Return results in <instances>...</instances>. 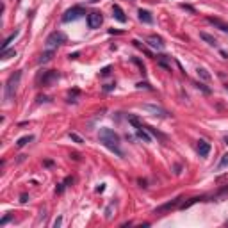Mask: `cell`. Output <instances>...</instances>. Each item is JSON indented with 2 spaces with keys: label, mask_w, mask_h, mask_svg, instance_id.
<instances>
[{
  "label": "cell",
  "mask_w": 228,
  "mask_h": 228,
  "mask_svg": "<svg viewBox=\"0 0 228 228\" xmlns=\"http://www.w3.org/2000/svg\"><path fill=\"white\" fill-rule=\"evenodd\" d=\"M11 219H13V216H9V214H7V216H4L2 219H0V226H4V225H6V223H9Z\"/></svg>",
  "instance_id": "obj_24"
},
{
  "label": "cell",
  "mask_w": 228,
  "mask_h": 228,
  "mask_svg": "<svg viewBox=\"0 0 228 228\" xmlns=\"http://www.w3.org/2000/svg\"><path fill=\"white\" fill-rule=\"evenodd\" d=\"M180 196L178 198H175V200H171V201H167V203H164V205H161V207H157L155 209V212H164V210H169V209H173V207H177L178 203H180Z\"/></svg>",
  "instance_id": "obj_12"
},
{
  "label": "cell",
  "mask_w": 228,
  "mask_h": 228,
  "mask_svg": "<svg viewBox=\"0 0 228 228\" xmlns=\"http://www.w3.org/2000/svg\"><path fill=\"white\" fill-rule=\"evenodd\" d=\"M86 11H84L82 7H72V9H68L64 14H62V22L68 23V22H73V20H78L80 16H84Z\"/></svg>",
  "instance_id": "obj_5"
},
{
  "label": "cell",
  "mask_w": 228,
  "mask_h": 228,
  "mask_svg": "<svg viewBox=\"0 0 228 228\" xmlns=\"http://www.w3.org/2000/svg\"><path fill=\"white\" fill-rule=\"evenodd\" d=\"M16 36H18V30H14V34H11V36H9V38L4 41V43H2V52L7 50V46L11 45V41H14V38H16Z\"/></svg>",
  "instance_id": "obj_18"
},
{
  "label": "cell",
  "mask_w": 228,
  "mask_h": 228,
  "mask_svg": "<svg viewBox=\"0 0 228 228\" xmlns=\"http://www.w3.org/2000/svg\"><path fill=\"white\" fill-rule=\"evenodd\" d=\"M32 139H34L32 135H23V137H20V139L16 141V146H18V148H23V146L27 145V143H30Z\"/></svg>",
  "instance_id": "obj_17"
},
{
  "label": "cell",
  "mask_w": 228,
  "mask_h": 228,
  "mask_svg": "<svg viewBox=\"0 0 228 228\" xmlns=\"http://www.w3.org/2000/svg\"><path fill=\"white\" fill-rule=\"evenodd\" d=\"M228 166V153H225V155L221 157V161H219V164H217V169H223V167Z\"/></svg>",
  "instance_id": "obj_20"
},
{
  "label": "cell",
  "mask_w": 228,
  "mask_h": 228,
  "mask_svg": "<svg viewBox=\"0 0 228 228\" xmlns=\"http://www.w3.org/2000/svg\"><path fill=\"white\" fill-rule=\"evenodd\" d=\"M200 200H201V198H191L189 201H185L184 205H182V209H187V207H191L193 203H196V201H200Z\"/></svg>",
  "instance_id": "obj_22"
},
{
  "label": "cell",
  "mask_w": 228,
  "mask_h": 228,
  "mask_svg": "<svg viewBox=\"0 0 228 228\" xmlns=\"http://www.w3.org/2000/svg\"><path fill=\"white\" fill-rule=\"evenodd\" d=\"M109 73H111V66H105L103 70H102V73H100V75H102V77H107Z\"/></svg>",
  "instance_id": "obj_28"
},
{
  "label": "cell",
  "mask_w": 228,
  "mask_h": 228,
  "mask_svg": "<svg viewBox=\"0 0 228 228\" xmlns=\"http://www.w3.org/2000/svg\"><path fill=\"white\" fill-rule=\"evenodd\" d=\"M209 22H210L212 25H216L217 29H221L223 32H228V25H225V23H223V22H219L217 18H209Z\"/></svg>",
  "instance_id": "obj_15"
},
{
  "label": "cell",
  "mask_w": 228,
  "mask_h": 228,
  "mask_svg": "<svg viewBox=\"0 0 228 228\" xmlns=\"http://www.w3.org/2000/svg\"><path fill=\"white\" fill-rule=\"evenodd\" d=\"M137 87H139V89H143V87H145V89H151V86L148 82H139V84H137Z\"/></svg>",
  "instance_id": "obj_27"
},
{
  "label": "cell",
  "mask_w": 228,
  "mask_h": 228,
  "mask_svg": "<svg viewBox=\"0 0 228 228\" xmlns=\"http://www.w3.org/2000/svg\"><path fill=\"white\" fill-rule=\"evenodd\" d=\"M196 72H198V77L200 78H203V80H210V73L207 72L205 68H198Z\"/></svg>",
  "instance_id": "obj_19"
},
{
  "label": "cell",
  "mask_w": 228,
  "mask_h": 228,
  "mask_svg": "<svg viewBox=\"0 0 228 228\" xmlns=\"http://www.w3.org/2000/svg\"><path fill=\"white\" fill-rule=\"evenodd\" d=\"M52 57H54V50H46V52H43L41 54V57H39V62L43 64V62H48V61H52Z\"/></svg>",
  "instance_id": "obj_16"
},
{
  "label": "cell",
  "mask_w": 228,
  "mask_h": 228,
  "mask_svg": "<svg viewBox=\"0 0 228 228\" xmlns=\"http://www.w3.org/2000/svg\"><path fill=\"white\" fill-rule=\"evenodd\" d=\"M14 56H16L14 50H4L2 52V59H9V57H14Z\"/></svg>",
  "instance_id": "obj_21"
},
{
  "label": "cell",
  "mask_w": 228,
  "mask_h": 228,
  "mask_svg": "<svg viewBox=\"0 0 228 228\" xmlns=\"http://www.w3.org/2000/svg\"><path fill=\"white\" fill-rule=\"evenodd\" d=\"M200 38L203 39V41H205V43H209L210 45V46H217V41L214 38H212V36H209V34L207 32H200Z\"/></svg>",
  "instance_id": "obj_14"
},
{
  "label": "cell",
  "mask_w": 228,
  "mask_h": 228,
  "mask_svg": "<svg viewBox=\"0 0 228 228\" xmlns=\"http://www.w3.org/2000/svg\"><path fill=\"white\" fill-rule=\"evenodd\" d=\"M128 121L134 125V128H135V132H137V137H139V139H143L145 143H151V137H150V134L146 132V127L141 125L137 118H135V116H128Z\"/></svg>",
  "instance_id": "obj_3"
},
{
  "label": "cell",
  "mask_w": 228,
  "mask_h": 228,
  "mask_svg": "<svg viewBox=\"0 0 228 228\" xmlns=\"http://www.w3.org/2000/svg\"><path fill=\"white\" fill-rule=\"evenodd\" d=\"M91 2H98V0H91Z\"/></svg>",
  "instance_id": "obj_36"
},
{
  "label": "cell",
  "mask_w": 228,
  "mask_h": 228,
  "mask_svg": "<svg viewBox=\"0 0 228 228\" xmlns=\"http://www.w3.org/2000/svg\"><path fill=\"white\" fill-rule=\"evenodd\" d=\"M20 201H22V203H27V201H29V196L27 194H22V196H20Z\"/></svg>",
  "instance_id": "obj_31"
},
{
  "label": "cell",
  "mask_w": 228,
  "mask_h": 228,
  "mask_svg": "<svg viewBox=\"0 0 228 228\" xmlns=\"http://www.w3.org/2000/svg\"><path fill=\"white\" fill-rule=\"evenodd\" d=\"M180 7H182V9H185V11H189V13H194V7L187 6V4H180Z\"/></svg>",
  "instance_id": "obj_29"
},
{
  "label": "cell",
  "mask_w": 228,
  "mask_h": 228,
  "mask_svg": "<svg viewBox=\"0 0 228 228\" xmlns=\"http://www.w3.org/2000/svg\"><path fill=\"white\" fill-rule=\"evenodd\" d=\"M226 89H228V84H226Z\"/></svg>",
  "instance_id": "obj_37"
},
{
  "label": "cell",
  "mask_w": 228,
  "mask_h": 228,
  "mask_svg": "<svg viewBox=\"0 0 228 228\" xmlns=\"http://www.w3.org/2000/svg\"><path fill=\"white\" fill-rule=\"evenodd\" d=\"M102 22H103L102 13L93 11V13H89V14H87V25H89V29H100Z\"/></svg>",
  "instance_id": "obj_6"
},
{
  "label": "cell",
  "mask_w": 228,
  "mask_h": 228,
  "mask_svg": "<svg viewBox=\"0 0 228 228\" xmlns=\"http://www.w3.org/2000/svg\"><path fill=\"white\" fill-rule=\"evenodd\" d=\"M61 221H62V219H61V217H57V219H56V221H54V226H61Z\"/></svg>",
  "instance_id": "obj_32"
},
{
  "label": "cell",
  "mask_w": 228,
  "mask_h": 228,
  "mask_svg": "<svg viewBox=\"0 0 228 228\" xmlns=\"http://www.w3.org/2000/svg\"><path fill=\"white\" fill-rule=\"evenodd\" d=\"M20 78H22V72H14L9 77L6 84V100L11 102L14 98V93H16V87H18V82H20Z\"/></svg>",
  "instance_id": "obj_2"
},
{
  "label": "cell",
  "mask_w": 228,
  "mask_h": 228,
  "mask_svg": "<svg viewBox=\"0 0 228 228\" xmlns=\"http://www.w3.org/2000/svg\"><path fill=\"white\" fill-rule=\"evenodd\" d=\"M132 61H134V62H135V64H137V66H139V68H141V72H143V73H145V64H143V62H141V61H139V59H135V57H134V59H132Z\"/></svg>",
  "instance_id": "obj_26"
},
{
  "label": "cell",
  "mask_w": 228,
  "mask_h": 228,
  "mask_svg": "<svg viewBox=\"0 0 228 228\" xmlns=\"http://www.w3.org/2000/svg\"><path fill=\"white\" fill-rule=\"evenodd\" d=\"M196 87H198V89H201L203 93H210V89H209V87H205V86H203L201 82H198V84H196Z\"/></svg>",
  "instance_id": "obj_25"
},
{
  "label": "cell",
  "mask_w": 228,
  "mask_h": 228,
  "mask_svg": "<svg viewBox=\"0 0 228 228\" xmlns=\"http://www.w3.org/2000/svg\"><path fill=\"white\" fill-rule=\"evenodd\" d=\"M64 43H66V34L61 32V30H56L46 38V46L48 48H54V46H59V45H64Z\"/></svg>",
  "instance_id": "obj_4"
},
{
  "label": "cell",
  "mask_w": 228,
  "mask_h": 228,
  "mask_svg": "<svg viewBox=\"0 0 228 228\" xmlns=\"http://www.w3.org/2000/svg\"><path fill=\"white\" fill-rule=\"evenodd\" d=\"M198 153H200V157H207L210 153V145H209L205 139L198 141Z\"/></svg>",
  "instance_id": "obj_9"
},
{
  "label": "cell",
  "mask_w": 228,
  "mask_h": 228,
  "mask_svg": "<svg viewBox=\"0 0 228 228\" xmlns=\"http://www.w3.org/2000/svg\"><path fill=\"white\" fill-rule=\"evenodd\" d=\"M141 109H145V111L151 112L153 116H159V118H166L167 116V112L162 109V107L159 105H151V103H145V105H141Z\"/></svg>",
  "instance_id": "obj_7"
},
{
  "label": "cell",
  "mask_w": 228,
  "mask_h": 228,
  "mask_svg": "<svg viewBox=\"0 0 228 228\" xmlns=\"http://www.w3.org/2000/svg\"><path fill=\"white\" fill-rule=\"evenodd\" d=\"M78 57V52H75V54H70V59H77Z\"/></svg>",
  "instance_id": "obj_34"
},
{
  "label": "cell",
  "mask_w": 228,
  "mask_h": 228,
  "mask_svg": "<svg viewBox=\"0 0 228 228\" xmlns=\"http://www.w3.org/2000/svg\"><path fill=\"white\" fill-rule=\"evenodd\" d=\"M112 16L116 18L118 22H121V23L127 22V16H125V13H123V9L118 6V4H116V6H112Z\"/></svg>",
  "instance_id": "obj_10"
},
{
  "label": "cell",
  "mask_w": 228,
  "mask_h": 228,
  "mask_svg": "<svg viewBox=\"0 0 228 228\" xmlns=\"http://www.w3.org/2000/svg\"><path fill=\"white\" fill-rule=\"evenodd\" d=\"M98 139L103 146H107L111 151H114L116 155L119 157H125L123 150L119 148V135H118L112 128H100V132H98Z\"/></svg>",
  "instance_id": "obj_1"
},
{
  "label": "cell",
  "mask_w": 228,
  "mask_h": 228,
  "mask_svg": "<svg viewBox=\"0 0 228 228\" xmlns=\"http://www.w3.org/2000/svg\"><path fill=\"white\" fill-rule=\"evenodd\" d=\"M148 46L155 48V50H162V48H164V43H162L161 38H157V36H150V38H148Z\"/></svg>",
  "instance_id": "obj_11"
},
{
  "label": "cell",
  "mask_w": 228,
  "mask_h": 228,
  "mask_svg": "<svg viewBox=\"0 0 228 228\" xmlns=\"http://www.w3.org/2000/svg\"><path fill=\"white\" fill-rule=\"evenodd\" d=\"M64 187H66V184H59V185H57V194H61V193H62V191H64Z\"/></svg>",
  "instance_id": "obj_30"
},
{
  "label": "cell",
  "mask_w": 228,
  "mask_h": 228,
  "mask_svg": "<svg viewBox=\"0 0 228 228\" xmlns=\"http://www.w3.org/2000/svg\"><path fill=\"white\" fill-rule=\"evenodd\" d=\"M114 86H116V84H107L103 89H105V91H111V89H114Z\"/></svg>",
  "instance_id": "obj_33"
},
{
  "label": "cell",
  "mask_w": 228,
  "mask_h": 228,
  "mask_svg": "<svg viewBox=\"0 0 228 228\" xmlns=\"http://www.w3.org/2000/svg\"><path fill=\"white\" fill-rule=\"evenodd\" d=\"M225 143H226V145H228V135H226V137H225Z\"/></svg>",
  "instance_id": "obj_35"
},
{
  "label": "cell",
  "mask_w": 228,
  "mask_h": 228,
  "mask_svg": "<svg viewBox=\"0 0 228 228\" xmlns=\"http://www.w3.org/2000/svg\"><path fill=\"white\" fill-rule=\"evenodd\" d=\"M139 20L145 23H151L153 22V16H151L150 11H145V9H139Z\"/></svg>",
  "instance_id": "obj_13"
},
{
  "label": "cell",
  "mask_w": 228,
  "mask_h": 228,
  "mask_svg": "<svg viewBox=\"0 0 228 228\" xmlns=\"http://www.w3.org/2000/svg\"><path fill=\"white\" fill-rule=\"evenodd\" d=\"M70 137H72V139L75 141V143H78V145H82V143H84V141H82V137H80V135H77L75 132H72V134H70Z\"/></svg>",
  "instance_id": "obj_23"
},
{
  "label": "cell",
  "mask_w": 228,
  "mask_h": 228,
  "mask_svg": "<svg viewBox=\"0 0 228 228\" xmlns=\"http://www.w3.org/2000/svg\"><path fill=\"white\" fill-rule=\"evenodd\" d=\"M57 78H59V72H56V70H50V72H46L43 75V78H41V84H43V86H50L52 82H56Z\"/></svg>",
  "instance_id": "obj_8"
}]
</instances>
